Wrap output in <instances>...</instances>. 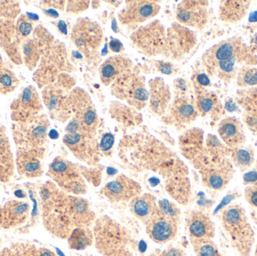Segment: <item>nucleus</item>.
Wrapping results in <instances>:
<instances>
[{
	"mask_svg": "<svg viewBox=\"0 0 257 256\" xmlns=\"http://www.w3.org/2000/svg\"><path fill=\"white\" fill-rule=\"evenodd\" d=\"M217 105L215 98L210 94H202L199 96L197 100V108L202 114H209Z\"/></svg>",
	"mask_w": 257,
	"mask_h": 256,
	"instance_id": "34",
	"label": "nucleus"
},
{
	"mask_svg": "<svg viewBox=\"0 0 257 256\" xmlns=\"http://www.w3.org/2000/svg\"><path fill=\"white\" fill-rule=\"evenodd\" d=\"M114 142V138L112 134L106 133L102 136L99 147H100V149L102 151L107 152L112 148Z\"/></svg>",
	"mask_w": 257,
	"mask_h": 256,
	"instance_id": "37",
	"label": "nucleus"
},
{
	"mask_svg": "<svg viewBox=\"0 0 257 256\" xmlns=\"http://www.w3.org/2000/svg\"><path fill=\"white\" fill-rule=\"evenodd\" d=\"M30 206L24 201H8L0 207V228H15L27 220Z\"/></svg>",
	"mask_w": 257,
	"mask_h": 256,
	"instance_id": "14",
	"label": "nucleus"
},
{
	"mask_svg": "<svg viewBox=\"0 0 257 256\" xmlns=\"http://www.w3.org/2000/svg\"><path fill=\"white\" fill-rule=\"evenodd\" d=\"M104 195L115 201H127L138 196L141 191L139 185L121 175L104 187Z\"/></svg>",
	"mask_w": 257,
	"mask_h": 256,
	"instance_id": "13",
	"label": "nucleus"
},
{
	"mask_svg": "<svg viewBox=\"0 0 257 256\" xmlns=\"http://www.w3.org/2000/svg\"><path fill=\"white\" fill-rule=\"evenodd\" d=\"M240 42L237 40H226L220 42L208 50L203 57L204 61L208 67L214 69L220 62L238 57Z\"/></svg>",
	"mask_w": 257,
	"mask_h": 256,
	"instance_id": "18",
	"label": "nucleus"
},
{
	"mask_svg": "<svg viewBox=\"0 0 257 256\" xmlns=\"http://www.w3.org/2000/svg\"><path fill=\"white\" fill-rule=\"evenodd\" d=\"M248 6L247 2H226L220 9L221 17L226 21H239L247 15Z\"/></svg>",
	"mask_w": 257,
	"mask_h": 256,
	"instance_id": "28",
	"label": "nucleus"
},
{
	"mask_svg": "<svg viewBox=\"0 0 257 256\" xmlns=\"http://www.w3.org/2000/svg\"><path fill=\"white\" fill-rule=\"evenodd\" d=\"M221 222L234 249L241 256H250L254 243V232L244 208L239 205L226 207Z\"/></svg>",
	"mask_w": 257,
	"mask_h": 256,
	"instance_id": "3",
	"label": "nucleus"
},
{
	"mask_svg": "<svg viewBox=\"0 0 257 256\" xmlns=\"http://www.w3.org/2000/svg\"><path fill=\"white\" fill-rule=\"evenodd\" d=\"M196 256H223L212 240H191Z\"/></svg>",
	"mask_w": 257,
	"mask_h": 256,
	"instance_id": "31",
	"label": "nucleus"
},
{
	"mask_svg": "<svg viewBox=\"0 0 257 256\" xmlns=\"http://www.w3.org/2000/svg\"><path fill=\"white\" fill-rule=\"evenodd\" d=\"M15 130V137L23 148H38L46 139L47 122L42 120H28Z\"/></svg>",
	"mask_w": 257,
	"mask_h": 256,
	"instance_id": "8",
	"label": "nucleus"
},
{
	"mask_svg": "<svg viewBox=\"0 0 257 256\" xmlns=\"http://www.w3.org/2000/svg\"><path fill=\"white\" fill-rule=\"evenodd\" d=\"M50 177L60 188L73 194L84 193L85 185L78 168L66 159L57 158L50 165Z\"/></svg>",
	"mask_w": 257,
	"mask_h": 256,
	"instance_id": "5",
	"label": "nucleus"
},
{
	"mask_svg": "<svg viewBox=\"0 0 257 256\" xmlns=\"http://www.w3.org/2000/svg\"><path fill=\"white\" fill-rule=\"evenodd\" d=\"M49 136L51 137V138L55 139V138H58V133H57V132H56L55 130H51V132H50Z\"/></svg>",
	"mask_w": 257,
	"mask_h": 256,
	"instance_id": "44",
	"label": "nucleus"
},
{
	"mask_svg": "<svg viewBox=\"0 0 257 256\" xmlns=\"http://www.w3.org/2000/svg\"><path fill=\"white\" fill-rule=\"evenodd\" d=\"M245 198L250 205L257 208V183L246 188Z\"/></svg>",
	"mask_w": 257,
	"mask_h": 256,
	"instance_id": "36",
	"label": "nucleus"
},
{
	"mask_svg": "<svg viewBox=\"0 0 257 256\" xmlns=\"http://www.w3.org/2000/svg\"><path fill=\"white\" fill-rule=\"evenodd\" d=\"M157 207L155 199L150 195L137 196L131 203V210L136 217L147 222L155 213Z\"/></svg>",
	"mask_w": 257,
	"mask_h": 256,
	"instance_id": "25",
	"label": "nucleus"
},
{
	"mask_svg": "<svg viewBox=\"0 0 257 256\" xmlns=\"http://www.w3.org/2000/svg\"><path fill=\"white\" fill-rule=\"evenodd\" d=\"M94 242L93 231L88 228H76L68 237L69 248L75 250H83L91 246Z\"/></svg>",
	"mask_w": 257,
	"mask_h": 256,
	"instance_id": "27",
	"label": "nucleus"
},
{
	"mask_svg": "<svg viewBox=\"0 0 257 256\" xmlns=\"http://www.w3.org/2000/svg\"><path fill=\"white\" fill-rule=\"evenodd\" d=\"M159 256H186L181 249L175 247H169L165 249Z\"/></svg>",
	"mask_w": 257,
	"mask_h": 256,
	"instance_id": "38",
	"label": "nucleus"
},
{
	"mask_svg": "<svg viewBox=\"0 0 257 256\" xmlns=\"http://www.w3.org/2000/svg\"><path fill=\"white\" fill-rule=\"evenodd\" d=\"M95 246L103 256H134L137 242L124 227L111 218L103 217L95 224Z\"/></svg>",
	"mask_w": 257,
	"mask_h": 256,
	"instance_id": "2",
	"label": "nucleus"
},
{
	"mask_svg": "<svg viewBox=\"0 0 257 256\" xmlns=\"http://www.w3.org/2000/svg\"><path fill=\"white\" fill-rule=\"evenodd\" d=\"M65 144L78 155L80 159L88 157L89 155L95 151L96 145L90 134L77 132L68 133L65 135Z\"/></svg>",
	"mask_w": 257,
	"mask_h": 256,
	"instance_id": "20",
	"label": "nucleus"
},
{
	"mask_svg": "<svg viewBox=\"0 0 257 256\" xmlns=\"http://www.w3.org/2000/svg\"><path fill=\"white\" fill-rule=\"evenodd\" d=\"M127 75L118 79V81L123 82V92L120 94L128 99L127 101L135 102L136 105H138V103L142 105V102L148 100V91L140 79Z\"/></svg>",
	"mask_w": 257,
	"mask_h": 256,
	"instance_id": "21",
	"label": "nucleus"
},
{
	"mask_svg": "<svg viewBox=\"0 0 257 256\" xmlns=\"http://www.w3.org/2000/svg\"><path fill=\"white\" fill-rule=\"evenodd\" d=\"M16 78L12 72L5 68H0V93H6L12 91L16 87Z\"/></svg>",
	"mask_w": 257,
	"mask_h": 256,
	"instance_id": "32",
	"label": "nucleus"
},
{
	"mask_svg": "<svg viewBox=\"0 0 257 256\" xmlns=\"http://www.w3.org/2000/svg\"><path fill=\"white\" fill-rule=\"evenodd\" d=\"M187 230L190 240H213L215 225L210 216L199 210L191 212L187 219Z\"/></svg>",
	"mask_w": 257,
	"mask_h": 256,
	"instance_id": "12",
	"label": "nucleus"
},
{
	"mask_svg": "<svg viewBox=\"0 0 257 256\" xmlns=\"http://www.w3.org/2000/svg\"><path fill=\"white\" fill-rule=\"evenodd\" d=\"M3 67V60H2L1 56H0V68Z\"/></svg>",
	"mask_w": 257,
	"mask_h": 256,
	"instance_id": "45",
	"label": "nucleus"
},
{
	"mask_svg": "<svg viewBox=\"0 0 257 256\" xmlns=\"http://www.w3.org/2000/svg\"><path fill=\"white\" fill-rule=\"evenodd\" d=\"M198 81L202 85L207 86L209 84L210 81L208 79V77L205 75H200L198 76L197 78Z\"/></svg>",
	"mask_w": 257,
	"mask_h": 256,
	"instance_id": "40",
	"label": "nucleus"
},
{
	"mask_svg": "<svg viewBox=\"0 0 257 256\" xmlns=\"http://www.w3.org/2000/svg\"><path fill=\"white\" fill-rule=\"evenodd\" d=\"M131 66L130 59L124 56L110 57L101 67V81L105 85H109L111 83L127 75Z\"/></svg>",
	"mask_w": 257,
	"mask_h": 256,
	"instance_id": "16",
	"label": "nucleus"
},
{
	"mask_svg": "<svg viewBox=\"0 0 257 256\" xmlns=\"http://www.w3.org/2000/svg\"><path fill=\"white\" fill-rule=\"evenodd\" d=\"M204 184L214 190H223L233 176L232 165L226 160L220 161L202 171Z\"/></svg>",
	"mask_w": 257,
	"mask_h": 256,
	"instance_id": "10",
	"label": "nucleus"
},
{
	"mask_svg": "<svg viewBox=\"0 0 257 256\" xmlns=\"http://www.w3.org/2000/svg\"><path fill=\"white\" fill-rule=\"evenodd\" d=\"M171 117L177 124H187L194 120L198 111L194 105L187 99L175 100L171 107Z\"/></svg>",
	"mask_w": 257,
	"mask_h": 256,
	"instance_id": "24",
	"label": "nucleus"
},
{
	"mask_svg": "<svg viewBox=\"0 0 257 256\" xmlns=\"http://www.w3.org/2000/svg\"><path fill=\"white\" fill-rule=\"evenodd\" d=\"M218 132L223 142L232 148L240 147L245 142L242 125L234 117L223 120L219 126Z\"/></svg>",
	"mask_w": 257,
	"mask_h": 256,
	"instance_id": "19",
	"label": "nucleus"
},
{
	"mask_svg": "<svg viewBox=\"0 0 257 256\" xmlns=\"http://www.w3.org/2000/svg\"><path fill=\"white\" fill-rule=\"evenodd\" d=\"M146 232L155 243L171 241L178 234V216L169 214L157 207L152 217L146 222Z\"/></svg>",
	"mask_w": 257,
	"mask_h": 256,
	"instance_id": "7",
	"label": "nucleus"
},
{
	"mask_svg": "<svg viewBox=\"0 0 257 256\" xmlns=\"http://www.w3.org/2000/svg\"><path fill=\"white\" fill-rule=\"evenodd\" d=\"M44 224L55 237L68 239L75 228L71 209V196L57 189L54 184H46L40 192Z\"/></svg>",
	"mask_w": 257,
	"mask_h": 256,
	"instance_id": "1",
	"label": "nucleus"
},
{
	"mask_svg": "<svg viewBox=\"0 0 257 256\" xmlns=\"http://www.w3.org/2000/svg\"><path fill=\"white\" fill-rule=\"evenodd\" d=\"M16 106L19 110L17 120L24 122L30 120V116L39 108V98L34 89L26 88L18 99Z\"/></svg>",
	"mask_w": 257,
	"mask_h": 256,
	"instance_id": "23",
	"label": "nucleus"
},
{
	"mask_svg": "<svg viewBox=\"0 0 257 256\" xmlns=\"http://www.w3.org/2000/svg\"><path fill=\"white\" fill-rule=\"evenodd\" d=\"M13 171L12 156H11L9 141L6 135L0 129V180L6 182L9 180Z\"/></svg>",
	"mask_w": 257,
	"mask_h": 256,
	"instance_id": "26",
	"label": "nucleus"
},
{
	"mask_svg": "<svg viewBox=\"0 0 257 256\" xmlns=\"http://www.w3.org/2000/svg\"><path fill=\"white\" fill-rule=\"evenodd\" d=\"M253 256H257V246H256V251H255L254 255H253Z\"/></svg>",
	"mask_w": 257,
	"mask_h": 256,
	"instance_id": "46",
	"label": "nucleus"
},
{
	"mask_svg": "<svg viewBox=\"0 0 257 256\" xmlns=\"http://www.w3.org/2000/svg\"><path fill=\"white\" fill-rule=\"evenodd\" d=\"M58 27L59 29L61 30L62 33L66 34L67 31H66V24H65L64 21H60V23H59L58 24Z\"/></svg>",
	"mask_w": 257,
	"mask_h": 256,
	"instance_id": "42",
	"label": "nucleus"
},
{
	"mask_svg": "<svg viewBox=\"0 0 257 256\" xmlns=\"http://www.w3.org/2000/svg\"><path fill=\"white\" fill-rule=\"evenodd\" d=\"M18 28L20 33L24 36H27L33 30V24L31 21L27 16H23L20 18L18 23Z\"/></svg>",
	"mask_w": 257,
	"mask_h": 256,
	"instance_id": "35",
	"label": "nucleus"
},
{
	"mask_svg": "<svg viewBox=\"0 0 257 256\" xmlns=\"http://www.w3.org/2000/svg\"><path fill=\"white\" fill-rule=\"evenodd\" d=\"M231 157L234 165L241 171L248 169L254 162V154L250 148L241 147L234 148Z\"/></svg>",
	"mask_w": 257,
	"mask_h": 256,
	"instance_id": "30",
	"label": "nucleus"
},
{
	"mask_svg": "<svg viewBox=\"0 0 257 256\" xmlns=\"http://www.w3.org/2000/svg\"><path fill=\"white\" fill-rule=\"evenodd\" d=\"M9 256H57L47 248L37 247L31 243H17L8 249Z\"/></svg>",
	"mask_w": 257,
	"mask_h": 256,
	"instance_id": "29",
	"label": "nucleus"
},
{
	"mask_svg": "<svg viewBox=\"0 0 257 256\" xmlns=\"http://www.w3.org/2000/svg\"><path fill=\"white\" fill-rule=\"evenodd\" d=\"M109 48L113 52L120 53L123 50V45L117 39H111L109 42Z\"/></svg>",
	"mask_w": 257,
	"mask_h": 256,
	"instance_id": "39",
	"label": "nucleus"
},
{
	"mask_svg": "<svg viewBox=\"0 0 257 256\" xmlns=\"http://www.w3.org/2000/svg\"><path fill=\"white\" fill-rule=\"evenodd\" d=\"M131 40L133 45L144 54L157 55L166 48V30L159 21H154L135 32Z\"/></svg>",
	"mask_w": 257,
	"mask_h": 256,
	"instance_id": "4",
	"label": "nucleus"
},
{
	"mask_svg": "<svg viewBox=\"0 0 257 256\" xmlns=\"http://www.w3.org/2000/svg\"><path fill=\"white\" fill-rule=\"evenodd\" d=\"M45 13L49 15L50 17H52V18H58L59 16V14L57 13V11L54 10V9H48V10L45 11Z\"/></svg>",
	"mask_w": 257,
	"mask_h": 256,
	"instance_id": "41",
	"label": "nucleus"
},
{
	"mask_svg": "<svg viewBox=\"0 0 257 256\" xmlns=\"http://www.w3.org/2000/svg\"><path fill=\"white\" fill-rule=\"evenodd\" d=\"M238 84L243 87L257 85V69H245L239 72Z\"/></svg>",
	"mask_w": 257,
	"mask_h": 256,
	"instance_id": "33",
	"label": "nucleus"
},
{
	"mask_svg": "<svg viewBox=\"0 0 257 256\" xmlns=\"http://www.w3.org/2000/svg\"><path fill=\"white\" fill-rule=\"evenodd\" d=\"M41 153L38 148H21L17 153V167L21 175L39 177L42 174Z\"/></svg>",
	"mask_w": 257,
	"mask_h": 256,
	"instance_id": "17",
	"label": "nucleus"
},
{
	"mask_svg": "<svg viewBox=\"0 0 257 256\" xmlns=\"http://www.w3.org/2000/svg\"><path fill=\"white\" fill-rule=\"evenodd\" d=\"M196 2H183L178 6L177 19L181 24L189 27L200 28L207 22L206 9Z\"/></svg>",
	"mask_w": 257,
	"mask_h": 256,
	"instance_id": "15",
	"label": "nucleus"
},
{
	"mask_svg": "<svg viewBox=\"0 0 257 256\" xmlns=\"http://www.w3.org/2000/svg\"><path fill=\"white\" fill-rule=\"evenodd\" d=\"M160 12V6L154 2L133 1L119 14V20L124 25L144 23L155 17Z\"/></svg>",
	"mask_w": 257,
	"mask_h": 256,
	"instance_id": "9",
	"label": "nucleus"
},
{
	"mask_svg": "<svg viewBox=\"0 0 257 256\" xmlns=\"http://www.w3.org/2000/svg\"><path fill=\"white\" fill-rule=\"evenodd\" d=\"M27 15H28L27 18H28L30 21H36V20L39 19V17H38V15H36V14L27 13Z\"/></svg>",
	"mask_w": 257,
	"mask_h": 256,
	"instance_id": "43",
	"label": "nucleus"
},
{
	"mask_svg": "<svg viewBox=\"0 0 257 256\" xmlns=\"http://www.w3.org/2000/svg\"><path fill=\"white\" fill-rule=\"evenodd\" d=\"M102 32L99 24L88 18H81L74 26L72 40L86 56L95 52L102 42Z\"/></svg>",
	"mask_w": 257,
	"mask_h": 256,
	"instance_id": "6",
	"label": "nucleus"
},
{
	"mask_svg": "<svg viewBox=\"0 0 257 256\" xmlns=\"http://www.w3.org/2000/svg\"><path fill=\"white\" fill-rule=\"evenodd\" d=\"M195 37L191 31L180 25H174L166 36V48L175 57L187 54L195 44Z\"/></svg>",
	"mask_w": 257,
	"mask_h": 256,
	"instance_id": "11",
	"label": "nucleus"
},
{
	"mask_svg": "<svg viewBox=\"0 0 257 256\" xmlns=\"http://www.w3.org/2000/svg\"><path fill=\"white\" fill-rule=\"evenodd\" d=\"M151 108L156 114L164 113L170 99L169 88L163 80L160 78L151 81Z\"/></svg>",
	"mask_w": 257,
	"mask_h": 256,
	"instance_id": "22",
	"label": "nucleus"
}]
</instances>
